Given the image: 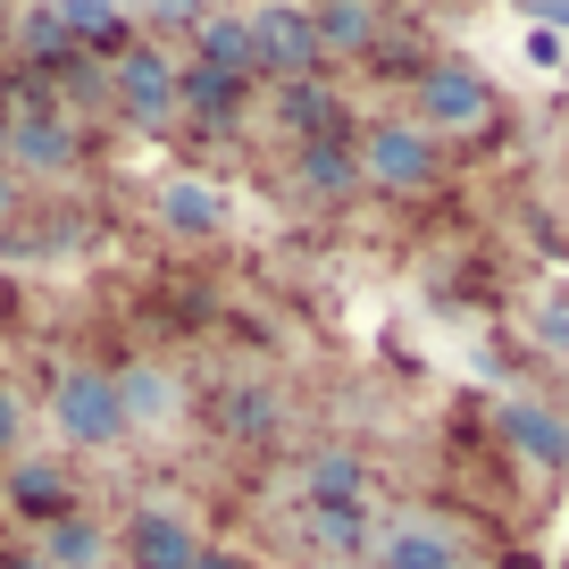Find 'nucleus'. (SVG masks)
<instances>
[{"mask_svg": "<svg viewBox=\"0 0 569 569\" xmlns=\"http://www.w3.org/2000/svg\"><path fill=\"white\" fill-rule=\"evenodd\" d=\"M126 552H134V569H193L201 561V536L184 528L168 502H142L134 528H126Z\"/></svg>", "mask_w": 569, "mask_h": 569, "instance_id": "6", "label": "nucleus"}, {"mask_svg": "<svg viewBox=\"0 0 569 569\" xmlns=\"http://www.w3.org/2000/svg\"><path fill=\"white\" fill-rule=\"evenodd\" d=\"M0 569H51V561H42V552H18V561H0Z\"/></svg>", "mask_w": 569, "mask_h": 569, "instance_id": "29", "label": "nucleus"}, {"mask_svg": "<svg viewBox=\"0 0 569 569\" xmlns=\"http://www.w3.org/2000/svg\"><path fill=\"white\" fill-rule=\"evenodd\" d=\"M310 536H319L327 552H352L360 536H369V502H310Z\"/></svg>", "mask_w": 569, "mask_h": 569, "instance_id": "21", "label": "nucleus"}, {"mask_svg": "<svg viewBox=\"0 0 569 569\" xmlns=\"http://www.w3.org/2000/svg\"><path fill=\"white\" fill-rule=\"evenodd\" d=\"M9 210H18V184H9V177H0V227H9Z\"/></svg>", "mask_w": 569, "mask_h": 569, "instance_id": "28", "label": "nucleus"}, {"mask_svg": "<svg viewBox=\"0 0 569 569\" xmlns=\"http://www.w3.org/2000/svg\"><path fill=\"white\" fill-rule=\"evenodd\" d=\"M377 569H469L461 545H452L436 519H402V528L377 545Z\"/></svg>", "mask_w": 569, "mask_h": 569, "instance_id": "8", "label": "nucleus"}, {"mask_svg": "<svg viewBox=\"0 0 569 569\" xmlns=\"http://www.w3.org/2000/svg\"><path fill=\"white\" fill-rule=\"evenodd\" d=\"M419 109H427V134H436V126H445V134H469V126L495 118V92H486L478 68H427Z\"/></svg>", "mask_w": 569, "mask_h": 569, "instance_id": "4", "label": "nucleus"}, {"mask_svg": "<svg viewBox=\"0 0 569 569\" xmlns=\"http://www.w3.org/2000/svg\"><path fill=\"white\" fill-rule=\"evenodd\" d=\"M193 68H218V76H260V42H251V18H201V59Z\"/></svg>", "mask_w": 569, "mask_h": 569, "instance_id": "10", "label": "nucleus"}, {"mask_svg": "<svg viewBox=\"0 0 569 569\" xmlns=\"http://www.w3.org/2000/svg\"><path fill=\"white\" fill-rule=\"evenodd\" d=\"M0 151H9V101H0Z\"/></svg>", "mask_w": 569, "mask_h": 569, "instance_id": "30", "label": "nucleus"}, {"mask_svg": "<svg viewBox=\"0 0 569 569\" xmlns=\"http://www.w3.org/2000/svg\"><path fill=\"white\" fill-rule=\"evenodd\" d=\"M528 336L545 343L552 360H569V277H545L528 302Z\"/></svg>", "mask_w": 569, "mask_h": 569, "instance_id": "17", "label": "nucleus"}, {"mask_svg": "<svg viewBox=\"0 0 569 569\" xmlns=\"http://www.w3.org/2000/svg\"><path fill=\"white\" fill-rule=\"evenodd\" d=\"M193 569H243V561H234V552H201Z\"/></svg>", "mask_w": 569, "mask_h": 569, "instance_id": "27", "label": "nucleus"}, {"mask_svg": "<svg viewBox=\"0 0 569 569\" xmlns=\"http://www.w3.org/2000/svg\"><path fill=\"white\" fill-rule=\"evenodd\" d=\"M336 92H327V84H310V76H302V84H284L277 92V118L284 126H293V134H302V142H336Z\"/></svg>", "mask_w": 569, "mask_h": 569, "instance_id": "13", "label": "nucleus"}, {"mask_svg": "<svg viewBox=\"0 0 569 569\" xmlns=\"http://www.w3.org/2000/svg\"><path fill=\"white\" fill-rule=\"evenodd\" d=\"M51 419L68 445H118L126 436V410H118V377L109 369H68L51 393Z\"/></svg>", "mask_w": 569, "mask_h": 569, "instance_id": "2", "label": "nucleus"}, {"mask_svg": "<svg viewBox=\"0 0 569 569\" xmlns=\"http://www.w3.org/2000/svg\"><path fill=\"white\" fill-rule=\"evenodd\" d=\"M352 160H360V177H377L386 193H419V184H436V134L410 126V118H386V126L360 134Z\"/></svg>", "mask_w": 569, "mask_h": 569, "instance_id": "1", "label": "nucleus"}, {"mask_svg": "<svg viewBox=\"0 0 569 569\" xmlns=\"http://www.w3.org/2000/svg\"><path fill=\"white\" fill-rule=\"evenodd\" d=\"M302 486H310V502H360V452H310V469H302Z\"/></svg>", "mask_w": 569, "mask_h": 569, "instance_id": "18", "label": "nucleus"}, {"mask_svg": "<svg viewBox=\"0 0 569 569\" xmlns=\"http://www.w3.org/2000/svg\"><path fill=\"white\" fill-rule=\"evenodd\" d=\"M352 177H360V160L343 151V142H302V184H310L319 201L352 193Z\"/></svg>", "mask_w": 569, "mask_h": 569, "instance_id": "19", "label": "nucleus"}, {"mask_svg": "<svg viewBox=\"0 0 569 569\" xmlns=\"http://www.w3.org/2000/svg\"><path fill=\"white\" fill-rule=\"evenodd\" d=\"M18 34H26V51H34V59H68V51H76L68 9H26V18H18Z\"/></svg>", "mask_w": 569, "mask_h": 569, "instance_id": "23", "label": "nucleus"}, {"mask_svg": "<svg viewBox=\"0 0 569 569\" xmlns=\"http://www.w3.org/2000/svg\"><path fill=\"white\" fill-rule=\"evenodd\" d=\"M101 528H92V519H68V511H59L51 519V545H42V561H51V569H92V561H101Z\"/></svg>", "mask_w": 569, "mask_h": 569, "instance_id": "20", "label": "nucleus"}, {"mask_svg": "<svg viewBox=\"0 0 569 569\" xmlns=\"http://www.w3.org/2000/svg\"><path fill=\"white\" fill-rule=\"evenodd\" d=\"M251 42H260V68H277L284 84H302V76L319 68L310 9H251Z\"/></svg>", "mask_w": 569, "mask_h": 569, "instance_id": "5", "label": "nucleus"}, {"mask_svg": "<svg viewBox=\"0 0 569 569\" xmlns=\"http://www.w3.org/2000/svg\"><path fill=\"white\" fill-rule=\"evenodd\" d=\"M310 34H319V51H369L377 9H360V0H327V9H310Z\"/></svg>", "mask_w": 569, "mask_h": 569, "instance_id": "14", "label": "nucleus"}, {"mask_svg": "<svg viewBox=\"0 0 569 569\" xmlns=\"http://www.w3.org/2000/svg\"><path fill=\"white\" fill-rule=\"evenodd\" d=\"M0 34H9V18H0Z\"/></svg>", "mask_w": 569, "mask_h": 569, "instance_id": "31", "label": "nucleus"}, {"mask_svg": "<svg viewBox=\"0 0 569 569\" xmlns=\"http://www.w3.org/2000/svg\"><path fill=\"white\" fill-rule=\"evenodd\" d=\"M177 402H184V393H177V377H168V369H126L118 377L126 427H168V419H177Z\"/></svg>", "mask_w": 569, "mask_h": 569, "instance_id": "12", "label": "nucleus"}, {"mask_svg": "<svg viewBox=\"0 0 569 569\" xmlns=\"http://www.w3.org/2000/svg\"><path fill=\"white\" fill-rule=\"evenodd\" d=\"M502 436H511L519 461L569 469V419H561V410H545V402H502Z\"/></svg>", "mask_w": 569, "mask_h": 569, "instance_id": "7", "label": "nucleus"}, {"mask_svg": "<svg viewBox=\"0 0 569 569\" xmlns=\"http://www.w3.org/2000/svg\"><path fill=\"white\" fill-rule=\"evenodd\" d=\"M109 84H118V109H126L134 126H168V118H177V59L151 51V42H134V51L118 59V76H109Z\"/></svg>", "mask_w": 569, "mask_h": 569, "instance_id": "3", "label": "nucleus"}, {"mask_svg": "<svg viewBox=\"0 0 569 569\" xmlns=\"http://www.w3.org/2000/svg\"><path fill=\"white\" fill-rule=\"evenodd\" d=\"M9 495L26 502V511H42V519H59V502H68V478H59L51 461H18V478H9Z\"/></svg>", "mask_w": 569, "mask_h": 569, "instance_id": "22", "label": "nucleus"}, {"mask_svg": "<svg viewBox=\"0 0 569 569\" xmlns=\"http://www.w3.org/2000/svg\"><path fill=\"white\" fill-rule=\"evenodd\" d=\"M227 427H234V436H268V427H277V393L234 386V393H227Z\"/></svg>", "mask_w": 569, "mask_h": 569, "instance_id": "24", "label": "nucleus"}, {"mask_svg": "<svg viewBox=\"0 0 569 569\" xmlns=\"http://www.w3.org/2000/svg\"><path fill=\"white\" fill-rule=\"evenodd\" d=\"M9 436H18V393L0 386V445H9Z\"/></svg>", "mask_w": 569, "mask_h": 569, "instance_id": "26", "label": "nucleus"}, {"mask_svg": "<svg viewBox=\"0 0 569 569\" xmlns=\"http://www.w3.org/2000/svg\"><path fill=\"white\" fill-rule=\"evenodd\" d=\"M68 34L84 42V51H134V18H126V9H101V0H76L68 9Z\"/></svg>", "mask_w": 569, "mask_h": 569, "instance_id": "16", "label": "nucleus"}, {"mask_svg": "<svg viewBox=\"0 0 569 569\" xmlns=\"http://www.w3.org/2000/svg\"><path fill=\"white\" fill-rule=\"evenodd\" d=\"M0 160H18V168H68L76 160V134L59 109H34V118H9V151Z\"/></svg>", "mask_w": 569, "mask_h": 569, "instance_id": "9", "label": "nucleus"}, {"mask_svg": "<svg viewBox=\"0 0 569 569\" xmlns=\"http://www.w3.org/2000/svg\"><path fill=\"white\" fill-rule=\"evenodd\" d=\"M243 101H251L243 76H218V68H184L177 76V109H193V118H210V126L243 118Z\"/></svg>", "mask_w": 569, "mask_h": 569, "instance_id": "11", "label": "nucleus"}, {"mask_svg": "<svg viewBox=\"0 0 569 569\" xmlns=\"http://www.w3.org/2000/svg\"><path fill=\"white\" fill-rule=\"evenodd\" d=\"M561 59H569V42L552 34V26H528V68H545V76H552Z\"/></svg>", "mask_w": 569, "mask_h": 569, "instance_id": "25", "label": "nucleus"}, {"mask_svg": "<svg viewBox=\"0 0 569 569\" xmlns=\"http://www.w3.org/2000/svg\"><path fill=\"white\" fill-rule=\"evenodd\" d=\"M160 218H168L177 234H210L218 218H227V201H218V193H210L201 177H177V184L160 193Z\"/></svg>", "mask_w": 569, "mask_h": 569, "instance_id": "15", "label": "nucleus"}]
</instances>
